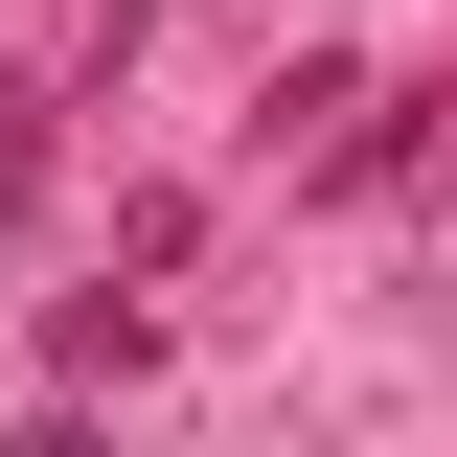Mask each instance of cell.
Masks as SVG:
<instances>
[{
	"label": "cell",
	"instance_id": "1",
	"mask_svg": "<svg viewBox=\"0 0 457 457\" xmlns=\"http://www.w3.org/2000/svg\"><path fill=\"white\" fill-rule=\"evenodd\" d=\"M137 343H161V320H137V297H46V366H69V389H114Z\"/></svg>",
	"mask_w": 457,
	"mask_h": 457
},
{
	"label": "cell",
	"instance_id": "2",
	"mask_svg": "<svg viewBox=\"0 0 457 457\" xmlns=\"http://www.w3.org/2000/svg\"><path fill=\"white\" fill-rule=\"evenodd\" d=\"M0 206H46V92L0 69Z\"/></svg>",
	"mask_w": 457,
	"mask_h": 457
},
{
	"label": "cell",
	"instance_id": "3",
	"mask_svg": "<svg viewBox=\"0 0 457 457\" xmlns=\"http://www.w3.org/2000/svg\"><path fill=\"white\" fill-rule=\"evenodd\" d=\"M0 457H92V435H69V411H23V435H0Z\"/></svg>",
	"mask_w": 457,
	"mask_h": 457
}]
</instances>
